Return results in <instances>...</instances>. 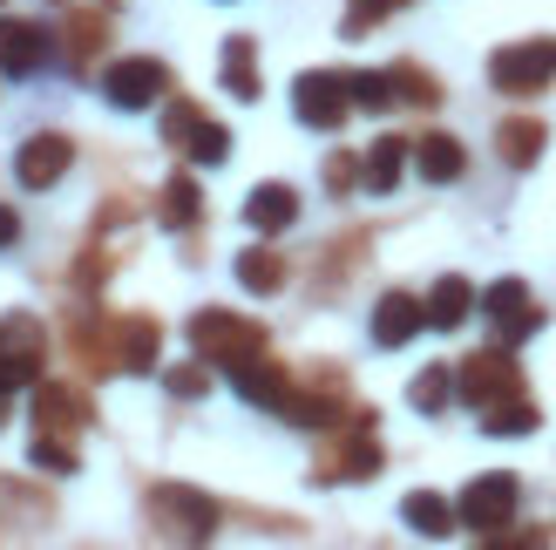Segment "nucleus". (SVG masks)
<instances>
[{"mask_svg": "<svg viewBox=\"0 0 556 550\" xmlns=\"http://www.w3.org/2000/svg\"><path fill=\"white\" fill-rule=\"evenodd\" d=\"M516 503H522V483L516 476H476L462 489V503H455V524H468V530H482V537H495L503 524H516Z\"/></svg>", "mask_w": 556, "mask_h": 550, "instance_id": "1", "label": "nucleus"}, {"mask_svg": "<svg viewBox=\"0 0 556 550\" xmlns=\"http://www.w3.org/2000/svg\"><path fill=\"white\" fill-rule=\"evenodd\" d=\"M549 75H556V41H516V48H495L489 62V82L503 96H536L549 89Z\"/></svg>", "mask_w": 556, "mask_h": 550, "instance_id": "2", "label": "nucleus"}, {"mask_svg": "<svg viewBox=\"0 0 556 550\" xmlns=\"http://www.w3.org/2000/svg\"><path fill=\"white\" fill-rule=\"evenodd\" d=\"M163 136H170L177 150H190L198 163H225L231 157V129L211 123L198 102H170V116H163Z\"/></svg>", "mask_w": 556, "mask_h": 550, "instance_id": "3", "label": "nucleus"}, {"mask_svg": "<svg viewBox=\"0 0 556 550\" xmlns=\"http://www.w3.org/2000/svg\"><path fill=\"white\" fill-rule=\"evenodd\" d=\"M163 89H170V68L156 54H129V62H116L102 75V96L116 109H150V102H163Z\"/></svg>", "mask_w": 556, "mask_h": 550, "instance_id": "4", "label": "nucleus"}, {"mask_svg": "<svg viewBox=\"0 0 556 550\" xmlns=\"http://www.w3.org/2000/svg\"><path fill=\"white\" fill-rule=\"evenodd\" d=\"M346 75H299L292 82V116L305 129H340L346 123Z\"/></svg>", "mask_w": 556, "mask_h": 550, "instance_id": "5", "label": "nucleus"}, {"mask_svg": "<svg viewBox=\"0 0 556 550\" xmlns=\"http://www.w3.org/2000/svg\"><path fill=\"white\" fill-rule=\"evenodd\" d=\"M190 347H198L204 361H238V353L265 347V334L252 320H238V313H198L190 320Z\"/></svg>", "mask_w": 556, "mask_h": 550, "instance_id": "6", "label": "nucleus"}, {"mask_svg": "<svg viewBox=\"0 0 556 550\" xmlns=\"http://www.w3.org/2000/svg\"><path fill=\"white\" fill-rule=\"evenodd\" d=\"M516 388H522V380H516L509 353H476V361H462V374H455V395L468 408H495V401H509Z\"/></svg>", "mask_w": 556, "mask_h": 550, "instance_id": "7", "label": "nucleus"}, {"mask_svg": "<svg viewBox=\"0 0 556 550\" xmlns=\"http://www.w3.org/2000/svg\"><path fill=\"white\" fill-rule=\"evenodd\" d=\"M68 163H75V143L48 129V136H27L14 150V177H21V190H48V184L68 177Z\"/></svg>", "mask_w": 556, "mask_h": 550, "instance_id": "8", "label": "nucleus"}, {"mask_svg": "<svg viewBox=\"0 0 556 550\" xmlns=\"http://www.w3.org/2000/svg\"><path fill=\"white\" fill-rule=\"evenodd\" d=\"M225 374H231V388H238L244 401H252V408H271V415H278V408H286V395H292V380L278 374L258 347L238 353V361H225Z\"/></svg>", "mask_w": 556, "mask_h": 550, "instance_id": "9", "label": "nucleus"}, {"mask_svg": "<svg viewBox=\"0 0 556 550\" xmlns=\"http://www.w3.org/2000/svg\"><path fill=\"white\" fill-rule=\"evenodd\" d=\"M150 510H156L177 537H211V530H217V503L198 497V489H177V483H163L156 497H150Z\"/></svg>", "mask_w": 556, "mask_h": 550, "instance_id": "10", "label": "nucleus"}, {"mask_svg": "<svg viewBox=\"0 0 556 550\" xmlns=\"http://www.w3.org/2000/svg\"><path fill=\"white\" fill-rule=\"evenodd\" d=\"M482 313L503 326V340H530L536 326H543V313L530 307V286H522V279H495V286L482 292Z\"/></svg>", "mask_w": 556, "mask_h": 550, "instance_id": "11", "label": "nucleus"}, {"mask_svg": "<svg viewBox=\"0 0 556 550\" xmlns=\"http://www.w3.org/2000/svg\"><path fill=\"white\" fill-rule=\"evenodd\" d=\"M48 54H54V35H48V27L0 14V75H35Z\"/></svg>", "mask_w": 556, "mask_h": 550, "instance_id": "12", "label": "nucleus"}, {"mask_svg": "<svg viewBox=\"0 0 556 550\" xmlns=\"http://www.w3.org/2000/svg\"><path fill=\"white\" fill-rule=\"evenodd\" d=\"M421 326H428L421 299H414V292H387L380 307H374V347H407Z\"/></svg>", "mask_w": 556, "mask_h": 550, "instance_id": "13", "label": "nucleus"}, {"mask_svg": "<svg viewBox=\"0 0 556 550\" xmlns=\"http://www.w3.org/2000/svg\"><path fill=\"white\" fill-rule=\"evenodd\" d=\"M299 217V190L292 184H258L252 198H244V225L252 232H286Z\"/></svg>", "mask_w": 556, "mask_h": 550, "instance_id": "14", "label": "nucleus"}, {"mask_svg": "<svg viewBox=\"0 0 556 550\" xmlns=\"http://www.w3.org/2000/svg\"><path fill=\"white\" fill-rule=\"evenodd\" d=\"M414 171H421L428 184H455L468 171V157H462L455 136H421V143H414Z\"/></svg>", "mask_w": 556, "mask_h": 550, "instance_id": "15", "label": "nucleus"}, {"mask_svg": "<svg viewBox=\"0 0 556 550\" xmlns=\"http://www.w3.org/2000/svg\"><path fill=\"white\" fill-rule=\"evenodd\" d=\"M401 157H407V143H401V136H380V143L367 150V163H359V184H367L374 198H387V190L401 184Z\"/></svg>", "mask_w": 556, "mask_h": 550, "instance_id": "16", "label": "nucleus"}, {"mask_svg": "<svg viewBox=\"0 0 556 550\" xmlns=\"http://www.w3.org/2000/svg\"><path fill=\"white\" fill-rule=\"evenodd\" d=\"M468 307H476V286L448 272V279L434 286V299H428V326H441V334H455V326L468 320Z\"/></svg>", "mask_w": 556, "mask_h": 550, "instance_id": "17", "label": "nucleus"}, {"mask_svg": "<svg viewBox=\"0 0 556 550\" xmlns=\"http://www.w3.org/2000/svg\"><path fill=\"white\" fill-rule=\"evenodd\" d=\"M156 320H123V334H116V361L129 367V374H150L156 367Z\"/></svg>", "mask_w": 556, "mask_h": 550, "instance_id": "18", "label": "nucleus"}, {"mask_svg": "<svg viewBox=\"0 0 556 550\" xmlns=\"http://www.w3.org/2000/svg\"><path fill=\"white\" fill-rule=\"evenodd\" d=\"M401 516H407V530H421V537H448L455 530V510L434 497V489H414V497L401 503Z\"/></svg>", "mask_w": 556, "mask_h": 550, "instance_id": "19", "label": "nucleus"}, {"mask_svg": "<svg viewBox=\"0 0 556 550\" xmlns=\"http://www.w3.org/2000/svg\"><path fill=\"white\" fill-rule=\"evenodd\" d=\"M225 89H231L238 102L258 96V54H252V41H244V35L225 41Z\"/></svg>", "mask_w": 556, "mask_h": 550, "instance_id": "20", "label": "nucleus"}, {"mask_svg": "<svg viewBox=\"0 0 556 550\" xmlns=\"http://www.w3.org/2000/svg\"><path fill=\"white\" fill-rule=\"evenodd\" d=\"M495 143H503V163H509V171H530V163L543 157V123H530V116H522V123H503V136H495Z\"/></svg>", "mask_w": 556, "mask_h": 550, "instance_id": "21", "label": "nucleus"}, {"mask_svg": "<svg viewBox=\"0 0 556 550\" xmlns=\"http://www.w3.org/2000/svg\"><path fill=\"white\" fill-rule=\"evenodd\" d=\"M35 408H41V428H81L89 422V401H81L75 388H41Z\"/></svg>", "mask_w": 556, "mask_h": 550, "instance_id": "22", "label": "nucleus"}, {"mask_svg": "<svg viewBox=\"0 0 556 550\" xmlns=\"http://www.w3.org/2000/svg\"><path fill=\"white\" fill-rule=\"evenodd\" d=\"M482 428H489V435H530V428H536V408L522 401V395H509V401L482 408Z\"/></svg>", "mask_w": 556, "mask_h": 550, "instance_id": "23", "label": "nucleus"}, {"mask_svg": "<svg viewBox=\"0 0 556 550\" xmlns=\"http://www.w3.org/2000/svg\"><path fill=\"white\" fill-rule=\"evenodd\" d=\"M163 225H170V232H184V225H198V184H190V177H170V184H163Z\"/></svg>", "mask_w": 556, "mask_h": 550, "instance_id": "24", "label": "nucleus"}, {"mask_svg": "<svg viewBox=\"0 0 556 550\" xmlns=\"http://www.w3.org/2000/svg\"><path fill=\"white\" fill-rule=\"evenodd\" d=\"M238 286H244V292H278V286H286V265H278V252H244V259H238Z\"/></svg>", "mask_w": 556, "mask_h": 550, "instance_id": "25", "label": "nucleus"}, {"mask_svg": "<svg viewBox=\"0 0 556 550\" xmlns=\"http://www.w3.org/2000/svg\"><path fill=\"white\" fill-rule=\"evenodd\" d=\"M346 102L353 109H387L394 102V82L387 75H346Z\"/></svg>", "mask_w": 556, "mask_h": 550, "instance_id": "26", "label": "nucleus"}, {"mask_svg": "<svg viewBox=\"0 0 556 550\" xmlns=\"http://www.w3.org/2000/svg\"><path fill=\"white\" fill-rule=\"evenodd\" d=\"M387 82H394V96H407V102H421V109H434L441 102V89H434V75H421V68H394V75H387Z\"/></svg>", "mask_w": 556, "mask_h": 550, "instance_id": "27", "label": "nucleus"}, {"mask_svg": "<svg viewBox=\"0 0 556 550\" xmlns=\"http://www.w3.org/2000/svg\"><path fill=\"white\" fill-rule=\"evenodd\" d=\"M448 395H455V374H448V367H428L421 380H414V408H421V415H434Z\"/></svg>", "mask_w": 556, "mask_h": 550, "instance_id": "28", "label": "nucleus"}, {"mask_svg": "<svg viewBox=\"0 0 556 550\" xmlns=\"http://www.w3.org/2000/svg\"><path fill=\"white\" fill-rule=\"evenodd\" d=\"M96 48H102V14H89V21H75V27H68V54H75V68L89 62Z\"/></svg>", "mask_w": 556, "mask_h": 550, "instance_id": "29", "label": "nucleus"}, {"mask_svg": "<svg viewBox=\"0 0 556 550\" xmlns=\"http://www.w3.org/2000/svg\"><path fill=\"white\" fill-rule=\"evenodd\" d=\"M35 462H41V470H54V476H68V470H75V449L54 442V435H41V442H35Z\"/></svg>", "mask_w": 556, "mask_h": 550, "instance_id": "30", "label": "nucleus"}, {"mask_svg": "<svg viewBox=\"0 0 556 550\" xmlns=\"http://www.w3.org/2000/svg\"><path fill=\"white\" fill-rule=\"evenodd\" d=\"M387 8H394V0H353V8H346V35H359V27H367V21H380Z\"/></svg>", "mask_w": 556, "mask_h": 550, "instance_id": "31", "label": "nucleus"}, {"mask_svg": "<svg viewBox=\"0 0 556 550\" xmlns=\"http://www.w3.org/2000/svg\"><path fill=\"white\" fill-rule=\"evenodd\" d=\"M204 388H211L204 367H177V374H170V395H184V401H190V395H204Z\"/></svg>", "mask_w": 556, "mask_h": 550, "instance_id": "32", "label": "nucleus"}, {"mask_svg": "<svg viewBox=\"0 0 556 550\" xmlns=\"http://www.w3.org/2000/svg\"><path fill=\"white\" fill-rule=\"evenodd\" d=\"M353 177H359V171H353V157H332V163H326V184H332V190H346Z\"/></svg>", "mask_w": 556, "mask_h": 550, "instance_id": "33", "label": "nucleus"}, {"mask_svg": "<svg viewBox=\"0 0 556 550\" xmlns=\"http://www.w3.org/2000/svg\"><path fill=\"white\" fill-rule=\"evenodd\" d=\"M14 238H21V217H14L8 204H0V252H8V245H14Z\"/></svg>", "mask_w": 556, "mask_h": 550, "instance_id": "34", "label": "nucleus"}]
</instances>
